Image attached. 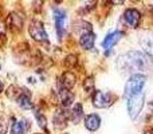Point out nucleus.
<instances>
[{
	"label": "nucleus",
	"mask_w": 153,
	"mask_h": 134,
	"mask_svg": "<svg viewBox=\"0 0 153 134\" xmlns=\"http://www.w3.org/2000/svg\"><path fill=\"white\" fill-rule=\"evenodd\" d=\"M94 42H95V36L91 31H85L82 32L81 38H79V43L85 50H91L94 47Z\"/></svg>",
	"instance_id": "10"
},
{
	"label": "nucleus",
	"mask_w": 153,
	"mask_h": 134,
	"mask_svg": "<svg viewBox=\"0 0 153 134\" xmlns=\"http://www.w3.org/2000/svg\"><path fill=\"white\" fill-rule=\"evenodd\" d=\"M54 19H55L58 39H62L65 32H66V26H67L66 12H65L63 10H61V8H55V10H54Z\"/></svg>",
	"instance_id": "6"
},
{
	"label": "nucleus",
	"mask_w": 153,
	"mask_h": 134,
	"mask_svg": "<svg viewBox=\"0 0 153 134\" xmlns=\"http://www.w3.org/2000/svg\"><path fill=\"white\" fill-rule=\"evenodd\" d=\"M3 34H4V27H3V24L0 23V36H3Z\"/></svg>",
	"instance_id": "23"
},
{
	"label": "nucleus",
	"mask_w": 153,
	"mask_h": 134,
	"mask_svg": "<svg viewBox=\"0 0 153 134\" xmlns=\"http://www.w3.org/2000/svg\"><path fill=\"white\" fill-rule=\"evenodd\" d=\"M145 81H146V78L143 75V74L132 75L129 81L126 82V84H125L124 97L128 99V98L133 97V95L143 93V89H144V86H145Z\"/></svg>",
	"instance_id": "2"
},
{
	"label": "nucleus",
	"mask_w": 153,
	"mask_h": 134,
	"mask_svg": "<svg viewBox=\"0 0 153 134\" xmlns=\"http://www.w3.org/2000/svg\"><path fill=\"white\" fill-rule=\"evenodd\" d=\"M35 115H36V119H38V124H39V126L42 127L43 130H46V122H47V121H46V118L40 113H36Z\"/></svg>",
	"instance_id": "21"
},
{
	"label": "nucleus",
	"mask_w": 153,
	"mask_h": 134,
	"mask_svg": "<svg viewBox=\"0 0 153 134\" xmlns=\"http://www.w3.org/2000/svg\"><path fill=\"white\" fill-rule=\"evenodd\" d=\"M76 63V59H75V56H67L66 58V64L69 66V64H75Z\"/></svg>",
	"instance_id": "22"
},
{
	"label": "nucleus",
	"mask_w": 153,
	"mask_h": 134,
	"mask_svg": "<svg viewBox=\"0 0 153 134\" xmlns=\"http://www.w3.org/2000/svg\"><path fill=\"white\" fill-rule=\"evenodd\" d=\"M144 103H145V94H144V91L128 98V113H129L130 118L132 119L137 118L138 114L141 113V110L144 107Z\"/></svg>",
	"instance_id": "3"
},
{
	"label": "nucleus",
	"mask_w": 153,
	"mask_h": 134,
	"mask_svg": "<svg viewBox=\"0 0 153 134\" xmlns=\"http://www.w3.org/2000/svg\"><path fill=\"white\" fill-rule=\"evenodd\" d=\"M28 32H30V35H31L32 39L36 40V42L46 43L48 40V35H47V32L45 31V27H43V24L38 20L31 21Z\"/></svg>",
	"instance_id": "4"
},
{
	"label": "nucleus",
	"mask_w": 153,
	"mask_h": 134,
	"mask_svg": "<svg viewBox=\"0 0 153 134\" xmlns=\"http://www.w3.org/2000/svg\"><path fill=\"white\" fill-rule=\"evenodd\" d=\"M69 117H70L69 114H66L62 110L56 111V113L54 114V119H53L54 126H55L56 129H63V127H66L67 126V118H69Z\"/></svg>",
	"instance_id": "15"
},
{
	"label": "nucleus",
	"mask_w": 153,
	"mask_h": 134,
	"mask_svg": "<svg viewBox=\"0 0 153 134\" xmlns=\"http://www.w3.org/2000/svg\"><path fill=\"white\" fill-rule=\"evenodd\" d=\"M124 19L130 28H137L138 24H140V20H141V15L134 8H128L124 12Z\"/></svg>",
	"instance_id": "7"
},
{
	"label": "nucleus",
	"mask_w": 153,
	"mask_h": 134,
	"mask_svg": "<svg viewBox=\"0 0 153 134\" xmlns=\"http://www.w3.org/2000/svg\"><path fill=\"white\" fill-rule=\"evenodd\" d=\"M152 62L146 58L144 54L132 51V53L125 54L124 56L118 59V68L124 73H130L132 75L144 73L152 68Z\"/></svg>",
	"instance_id": "1"
},
{
	"label": "nucleus",
	"mask_w": 153,
	"mask_h": 134,
	"mask_svg": "<svg viewBox=\"0 0 153 134\" xmlns=\"http://www.w3.org/2000/svg\"><path fill=\"white\" fill-rule=\"evenodd\" d=\"M114 102V95L111 93H103V91H94L93 97V105L97 109H105L111 106Z\"/></svg>",
	"instance_id": "5"
},
{
	"label": "nucleus",
	"mask_w": 153,
	"mask_h": 134,
	"mask_svg": "<svg viewBox=\"0 0 153 134\" xmlns=\"http://www.w3.org/2000/svg\"><path fill=\"white\" fill-rule=\"evenodd\" d=\"M16 102H18V105L20 106L22 109H32V102H31V94L30 93H27L26 90H22L20 94L18 95V98H16Z\"/></svg>",
	"instance_id": "12"
},
{
	"label": "nucleus",
	"mask_w": 153,
	"mask_h": 134,
	"mask_svg": "<svg viewBox=\"0 0 153 134\" xmlns=\"http://www.w3.org/2000/svg\"><path fill=\"white\" fill-rule=\"evenodd\" d=\"M122 36H124V34H122L121 31H114V32H111V34H109L108 36L103 39L102 48H103V50H110V48L113 47L116 43H118L120 40H121Z\"/></svg>",
	"instance_id": "9"
},
{
	"label": "nucleus",
	"mask_w": 153,
	"mask_h": 134,
	"mask_svg": "<svg viewBox=\"0 0 153 134\" xmlns=\"http://www.w3.org/2000/svg\"><path fill=\"white\" fill-rule=\"evenodd\" d=\"M75 81H76V78H75L74 73H71V71H66V73L61 76L59 86H62L63 89H66V90H70V89H73V87H74Z\"/></svg>",
	"instance_id": "11"
},
{
	"label": "nucleus",
	"mask_w": 153,
	"mask_h": 134,
	"mask_svg": "<svg viewBox=\"0 0 153 134\" xmlns=\"http://www.w3.org/2000/svg\"><path fill=\"white\" fill-rule=\"evenodd\" d=\"M30 129V121L28 119H22V121L13 122L12 124V134H23Z\"/></svg>",
	"instance_id": "16"
},
{
	"label": "nucleus",
	"mask_w": 153,
	"mask_h": 134,
	"mask_svg": "<svg viewBox=\"0 0 153 134\" xmlns=\"http://www.w3.org/2000/svg\"><path fill=\"white\" fill-rule=\"evenodd\" d=\"M0 70H1V64H0Z\"/></svg>",
	"instance_id": "25"
},
{
	"label": "nucleus",
	"mask_w": 153,
	"mask_h": 134,
	"mask_svg": "<svg viewBox=\"0 0 153 134\" xmlns=\"http://www.w3.org/2000/svg\"><path fill=\"white\" fill-rule=\"evenodd\" d=\"M3 89H4V84H3V83H1V81H0V93L3 91Z\"/></svg>",
	"instance_id": "24"
},
{
	"label": "nucleus",
	"mask_w": 153,
	"mask_h": 134,
	"mask_svg": "<svg viewBox=\"0 0 153 134\" xmlns=\"http://www.w3.org/2000/svg\"><path fill=\"white\" fill-rule=\"evenodd\" d=\"M70 118H71L73 122H75V124H78V122L83 118V110H82L81 103H76L74 107H73L71 114H70Z\"/></svg>",
	"instance_id": "18"
},
{
	"label": "nucleus",
	"mask_w": 153,
	"mask_h": 134,
	"mask_svg": "<svg viewBox=\"0 0 153 134\" xmlns=\"http://www.w3.org/2000/svg\"><path fill=\"white\" fill-rule=\"evenodd\" d=\"M7 24L11 27L12 30H20L22 26H23V18H22L19 13H11L8 16V20H7Z\"/></svg>",
	"instance_id": "17"
},
{
	"label": "nucleus",
	"mask_w": 153,
	"mask_h": 134,
	"mask_svg": "<svg viewBox=\"0 0 153 134\" xmlns=\"http://www.w3.org/2000/svg\"><path fill=\"white\" fill-rule=\"evenodd\" d=\"M83 89H85L86 93H94V79H93L91 76H89V78L85 79Z\"/></svg>",
	"instance_id": "19"
},
{
	"label": "nucleus",
	"mask_w": 153,
	"mask_h": 134,
	"mask_svg": "<svg viewBox=\"0 0 153 134\" xmlns=\"http://www.w3.org/2000/svg\"><path fill=\"white\" fill-rule=\"evenodd\" d=\"M8 130V122L5 118L0 117V134H5Z\"/></svg>",
	"instance_id": "20"
},
{
	"label": "nucleus",
	"mask_w": 153,
	"mask_h": 134,
	"mask_svg": "<svg viewBox=\"0 0 153 134\" xmlns=\"http://www.w3.org/2000/svg\"><path fill=\"white\" fill-rule=\"evenodd\" d=\"M85 126H86V129L90 130V132H95V130H98L101 126V118L97 114H89V115L85 118Z\"/></svg>",
	"instance_id": "13"
},
{
	"label": "nucleus",
	"mask_w": 153,
	"mask_h": 134,
	"mask_svg": "<svg viewBox=\"0 0 153 134\" xmlns=\"http://www.w3.org/2000/svg\"><path fill=\"white\" fill-rule=\"evenodd\" d=\"M140 44L148 55L153 56V32L144 31L140 35Z\"/></svg>",
	"instance_id": "8"
},
{
	"label": "nucleus",
	"mask_w": 153,
	"mask_h": 134,
	"mask_svg": "<svg viewBox=\"0 0 153 134\" xmlns=\"http://www.w3.org/2000/svg\"><path fill=\"white\" fill-rule=\"evenodd\" d=\"M59 98H61V102L63 107H69L73 102H74V94H73L70 90L63 89L62 86H59Z\"/></svg>",
	"instance_id": "14"
}]
</instances>
